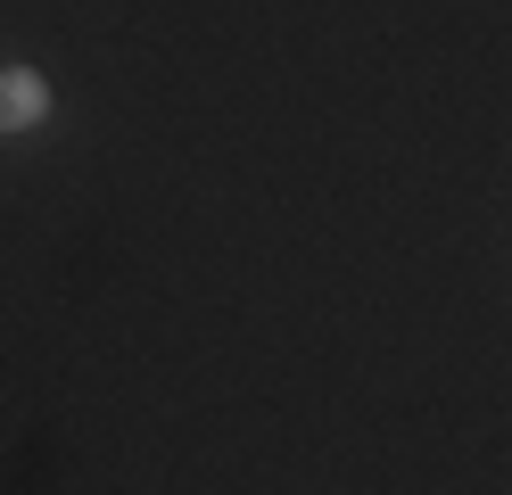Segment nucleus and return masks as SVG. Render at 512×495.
Returning <instances> with one entry per match:
<instances>
[{
    "mask_svg": "<svg viewBox=\"0 0 512 495\" xmlns=\"http://www.w3.org/2000/svg\"><path fill=\"white\" fill-rule=\"evenodd\" d=\"M50 116V83L34 66H0V132H34Z\"/></svg>",
    "mask_w": 512,
    "mask_h": 495,
    "instance_id": "1",
    "label": "nucleus"
}]
</instances>
